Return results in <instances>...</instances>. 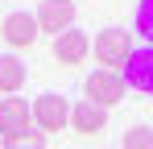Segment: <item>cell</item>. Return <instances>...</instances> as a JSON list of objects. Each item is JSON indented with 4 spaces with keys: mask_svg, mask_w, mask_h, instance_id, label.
I'll return each mask as SVG.
<instances>
[{
    "mask_svg": "<svg viewBox=\"0 0 153 149\" xmlns=\"http://www.w3.org/2000/svg\"><path fill=\"white\" fill-rule=\"evenodd\" d=\"M91 54H95L100 71H124L128 54H132V33H128V29H116V25H108V29L95 33Z\"/></svg>",
    "mask_w": 153,
    "mask_h": 149,
    "instance_id": "6da1fadb",
    "label": "cell"
},
{
    "mask_svg": "<svg viewBox=\"0 0 153 149\" xmlns=\"http://www.w3.org/2000/svg\"><path fill=\"white\" fill-rule=\"evenodd\" d=\"M29 112H33V128H42V133H58V128L71 124V104H66V95H58V91L37 95L29 104Z\"/></svg>",
    "mask_w": 153,
    "mask_h": 149,
    "instance_id": "7a4b0ae2",
    "label": "cell"
},
{
    "mask_svg": "<svg viewBox=\"0 0 153 149\" xmlns=\"http://www.w3.org/2000/svg\"><path fill=\"white\" fill-rule=\"evenodd\" d=\"M33 21H37V33H50V37L75 29V0H42Z\"/></svg>",
    "mask_w": 153,
    "mask_h": 149,
    "instance_id": "3957f363",
    "label": "cell"
},
{
    "mask_svg": "<svg viewBox=\"0 0 153 149\" xmlns=\"http://www.w3.org/2000/svg\"><path fill=\"white\" fill-rule=\"evenodd\" d=\"M33 128V112L21 95H0V141H13Z\"/></svg>",
    "mask_w": 153,
    "mask_h": 149,
    "instance_id": "277c9868",
    "label": "cell"
},
{
    "mask_svg": "<svg viewBox=\"0 0 153 149\" xmlns=\"http://www.w3.org/2000/svg\"><path fill=\"white\" fill-rule=\"evenodd\" d=\"M87 99L95 104V108H112V104H120L124 99V79H120V71H95L87 74Z\"/></svg>",
    "mask_w": 153,
    "mask_h": 149,
    "instance_id": "5b68a950",
    "label": "cell"
},
{
    "mask_svg": "<svg viewBox=\"0 0 153 149\" xmlns=\"http://www.w3.org/2000/svg\"><path fill=\"white\" fill-rule=\"evenodd\" d=\"M120 79H124V87H137V91L153 95V46L132 50L128 62H124V71H120Z\"/></svg>",
    "mask_w": 153,
    "mask_h": 149,
    "instance_id": "8992f818",
    "label": "cell"
},
{
    "mask_svg": "<svg viewBox=\"0 0 153 149\" xmlns=\"http://www.w3.org/2000/svg\"><path fill=\"white\" fill-rule=\"evenodd\" d=\"M0 33H4V42L13 50H29L33 37H37V21H33V13H8Z\"/></svg>",
    "mask_w": 153,
    "mask_h": 149,
    "instance_id": "52a82bcc",
    "label": "cell"
},
{
    "mask_svg": "<svg viewBox=\"0 0 153 149\" xmlns=\"http://www.w3.org/2000/svg\"><path fill=\"white\" fill-rule=\"evenodd\" d=\"M87 50H91V42H87V33H83V29H66V33H58V37H54V58H58L62 66L83 62V58H87Z\"/></svg>",
    "mask_w": 153,
    "mask_h": 149,
    "instance_id": "ba28073f",
    "label": "cell"
},
{
    "mask_svg": "<svg viewBox=\"0 0 153 149\" xmlns=\"http://www.w3.org/2000/svg\"><path fill=\"white\" fill-rule=\"evenodd\" d=\"M71 124H75L83 137H95V133H103V124H108V112L95 108L91 99H79V104H71Z\"/></svg>",
    "mask_w": 153,
    "mask_h": 149,
    "instance_id": "9c48e42d",
    "label": "cell"
},
{
    "mask_svg": "<svg viewBox=\"0 0 153 149\" xmlns=\"http://www.w3.org/2000/svg\"><path fill=\"white\" fill-rule=\"evenodd\" d=\"M25 62L17 58V54H0V95H13V91H21L25 87Z\"/></svg>",
    "mask_w": 153,
    "mask_h": 149,
    "instance_id": "30bf717a",
    "label": "cell"
},
{
    "mask_svg": "<svg viewBox=\"0 0 153 149\" xmlns=\"http://www.w3.org/2000/svg\"><path fill=\"white\" fill-rule=\"evenodd\" d=\"M4 149H46V133L42 128H29L21 137H13V141H0Z\"/></svg>",
    "mask_w": 153,
    "mask_h": 149,
    "instance_id": "8fae6325",
    "label": "cell"
},
{
    "mask_svg": "<svg viewBox=\"0 0 153 149\" xmlns=\"http://www.w3.org/2000/svg\"><path fill=\"white\" fill-rule=\"evenodd\" d=\"M137 33L145 37V46H153V0L137 4Z\"/></svg>",
    "mask_w": 153,
    "mask_h": 149,
    "instance_id": "7c38bea8",
    "label": "cell"
},
{
    "mask_svg": "<svg viewBox=\"0 0 153 149\" xmlns=\"http://www.w3.org/2000/svg\"><path fill=\"white\" fill-rule=\"evenodd\" d=\"M124 149H153V128L149 124H132L124 133Z\"/></svg>",
    "mask_w": 153,
    "mask_h": 149,
    "instance_id": "4fadbf2b",
    "label": "cell"
}]
</instances>
